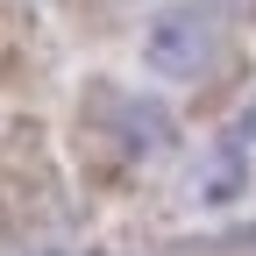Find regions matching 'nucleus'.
Segmentation results:
<instances>
[{"label":"nucleus","mask_w":256,"mask_h":256,"mask_svg":"<svg viewBox=\"0 0 256 256\" xmlns=\"http://www.w3.org/2000/svg\"><path fill=\"white\" fill-rule=\"evenodd\" d=\"M142 57H150V72H164V78H200L206 64H214V22H206V8L164 14V22L150 28Z\"/></svg>","instance_id":"f257e3e1"},{"label":"nucleus","mask_w":256,"mask_h":256,"mask_svg":"<svg viewBox=\"0 0 256 256\" xmlns=\"http://www.w3.org/2000/svg\"><path fill=\"white\" fill-rule=\"evenodd\" d=\"M249 171H256V107L228 128V136L214 142V156L200 164V200L206 206H220V200H235V192L249 185Z\"/></svg>","instance_id":"f03ea898"}]
</instances>
